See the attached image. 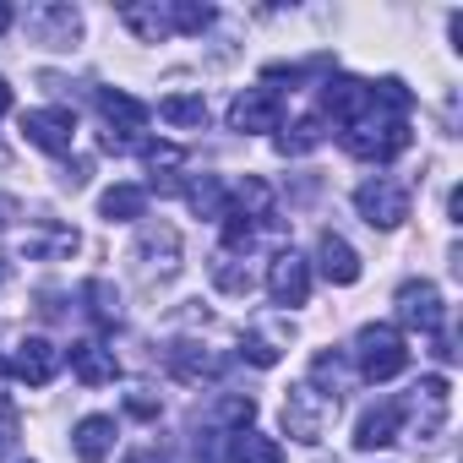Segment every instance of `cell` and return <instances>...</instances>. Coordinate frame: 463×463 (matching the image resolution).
<instances>
[{"label": "cell", "mask_w": 463, "mask_h": 463, "mask_svg": "<svg viewBox=\"0 0 463 463\" xmlns=\"http://www.w3.org/2000/svg\"><path fill=\"white\" fill-rule=\"evenodd\" d=\"M403 147H409V120L392 115V109H382L376 99H371V109L360 120L344 126V153H354L365 164H392Z\"/></svg>", "instance_id": "6da1fadb"}, {"label": "cell", "mask_w": 463, "mask_h": 463, "mask_svg": "<svg viewBox=\"0 0 463 463\" xmlns=\"http://www.w3.org/2000/svg\"><path fill=\"white\" fill-rule=\"evenodd\" d=\"M354 365H360L365 382H392V376H403V371H409V344H403V333L387 327V322L360 327V333H354Z\"/></svg>", "instance_id": "7a4b0ae2"}, {"label": "cell", "mask_w": 463, "mask_h": 463, "mask_svg": "<svg viewBox=\"0 0 463 463\" xmlns=\"http://www.w3.org/2000/svg\"><path fill=\"white\" fill-rule=\"evenodd\" d=\"M333 414H338V398L317 392L311 382H295V387L284 392V430H289L295 441H306V447H317V441L327 436Z\"/></svg>", "instance_id": "3957f363"}, {"label": "cell", "mask_w": 463, "mask_h": 463, "mask_svg": "<svg viewBox=\"0 0 463 463\" xmlns=\"http://www.w3.org/2000/svg\"><path fill=\"white\" fill-rule=\"evenodd\" d=\"M99 115H104V126H109V137H104V147H109V153H126V147H131V137L153 120V109H147L142 99L120 93V88H99Z\"/></svg>", "instance_id": "277c9868"}, {"label": "cell", "mask_w": 463, "mask_h": 463, "mask_svg": "<svg viewBox=\"0 0 463 463\" xmlns=\"http://www.w3.org/2000/svg\"><path fill=\"white\" fill-rule=\"evenodd\" d=\"M354 207H360V218H365L371 229H398V223L409 218V191L376 175V180H365V185L354 191Z\"/></svg>", "instance_id": "5b68a950"}, {"label": "cell", "mask_w": 463, "mask_h": 463, "mask_svg": "<svg viewBox=\"0 0 463 463\" xmlns=\"http://www.w3.org/2000/svg\"><path fill=\"white\" fill-rule=\"evenodd\" d=\"M441 289L430 284V279H409V284H398V322L403 327H420V333H441Z\"/></svg>", "instance_id": "8992f818"}, {"label": "cell", "mask_w": 463, "mask_h": 463, "mask_svg": "<svg viewBox=\"0 0 463 463\" xmlns=\"http://www.w3.org/2000/svg\"><path fill=\"white\" fill-rule=\"evenodd\" d=\"M23 137L39 147V153H71V142H77V115L71 109H28L23 115Z\"/></svg>", "instance_id": "52a82bcc"}, {"label": "cell", "mask_w": 463, "mask_h": 463, "mask_svg": "<svg viewBox=\"0 0 463 463\" xmlns=\"http://www.w3.org/2000/svg\"><path fill=\"white\" fill-rule=\"evenodd\" d=\"M268 295L279 300V306H306L311 300V262L300 257V251H279L273 262H268Z\"/></svg>", "instance_id": "ba28073f"}, {"label": "cell", "mask_w": 463, "mask_h": 463, "mask_svg": "<svg viewBox=\"0 0 463 463\" xmlns=\"http://www.w3.org/2000/svg\"><path fill=\"white\" fill-rule=\"evenodd\" d=\"M229 126L235 131H284V99L273 88H246L229 109Z\"/></svg>", "instance_id": "9c48e42d"}, {"label": "cell", "mask_w": 463, "mask_h": 463, "mask_svg": "<svg viewBox=\"0 0 463 463\" xmlns=\"http://www.w3.org/2000/svg\"><path fill=\"white\" fill-rule=\"evenodd\" d=\"M6 371H12L17 382H28V387H44V382H55V371H61V349H55L50 338H23V344L12 349Z\"/></svg>", "instance_id": "30bf717a"}, {"label": "cell", "mask_w": 463, "mask_h": 463, "mask_svg": "<svg viewBox=\"0 0 463 463\" xmlns=\"http://www.w3.org/2000/svg\"><path fill=\"white\" fill-rule=\"evenodd\" d=\"M61 360H71V376L82 382V387H109L115 376H120V360H115V349H104L99 338H77Z\"/></svg>", "instance_id": "8fae6325"}, {"label": "cell", "mask_w": 463, "mask_h": 463, "mask_svg": "<svg viewBox=\"0 0 463 463\" xmlns=\"http://www.w3.org/2000/svg\"><path fill=\"white\" fill-rule=\"evenodd\" d=\"M371 109V82H354V77H327L322 82V120H360Z\"/></svg>", "instance_id": "7c38bea8"}, {"label": "cell", "mask_w": 463, "mask_h": 463, "mask_svg": "<svg viewBox=\"0 0 463 463\" xmlns=\"http://www.w3.org/2000/svg\"><path fill=\"white\" fill-rule=\"evenodd\" d=\"M398 430H403V398H387V403H376V409L360 414L354 447H360V452H382V447L398 441Z\"/></svg>", "instance_id": "4fadbf2b"}, {"label": "cell", "mask_w": 463, "mask_h": 463, "mask_svg": "<svg viewBox=\"0 0 463 463\" xmlns=\"http://www.w3.org/2000/svg\"><path fill=\"white\" fill-rule=\"evenodd\" d=\"M28 33H33L39 44H50V50H66V44H77V33H82V12H77V6H33V12H28Z\"/></svg>", "instance_id": "5bb4252c"}, {"label": "cell", "mask_w": 463, "mask_h": 463, "mask_svg": "<svg viewBox=\"0 0 463 463\" xmlns=\"http://www.w3.org/2000/svg\"><path fill=\"white\" fill-rule=\"evenodd\" d=\"M164 365H169L175 382H191V387H202V382L218 376V354H207V349L191 344V338H175V344L164 349Z\"/></svg>", "instance_id": "9a60e30c"}, {"label": "cell", "mask_w": 463, "mask_h": 463, "mask_svg": "<svg viewBox=\"0 0 463 463\" xmlns=\"http://www.w3.org/2000/svg\"><path fill=\"white\" fill-rule=\"evenodd\" d=\"M120 23H126L142 44H164V39H175L169 0H164V6H158V0H126V6H120Z\"/></svg>", "instance_id": "2e32d148"}, {"label": "cell", "mask_w": 463, "mask_h": 463, "mask_svg": "<svg viewBox=\"0 0 463 463\" xmlns=\"http://www.w3.org/2000/svg\"><path fill=\"white\" fill-rule=\"evenodd\" d=\"M317 262H322V279H327V284H338V289L360 284V251H354L344 235H333V229L317 241Z\"/></svg>", "instance_id": "e0dca14e"}, {"label": "cell", "mask_w": 463, "mask_h": 463, "mask_svg": "<svg viewBox=\"0 0 463 463\" xmlns=\"http://www.w3.org/2000/svg\"><path fill=\"white\" fill-rule=\"evenodd\" d=\"M71 447H77L82 463H104V458L115 452V420H109V414H88V420H77Z\"/></svg>", "instance_id": "ac0fdd59"}, {"label": "cell", "mask_w": 463, "mask_h": 463, "mask_svg": "<svg viewBox=\"0 0 463 463\" xmlns=\"http://www.w3.org/2000/svg\"><path fill=\"white\" fill-rule=\"evenodd\" d=\"M99 213H104L109 223H137V218L147 213V191L131 185V180H120V185H109V191L99 196Z\"/></svg>", "instance_id": "d6986e66"}, {"label": "cell", "mask_w": 463, "mask_h": 463, "mask_svg": "<svg viewBox=\"0 0 463 463\" xmlns=\"http://www.w3.org/2000/svg\"><path fill=\"white\" fill-rule=\"evenodd\" d=\"M229 213H241V218H251V223H273V185L268 180H257V175H246L241 185H235V207Z\"/></svg>", "instance_id": "ffe728a7"}, {"label": "cell", "mask_w": 463, "mask_h": 463, "mask_svg": "<svg viewBox=\"0 0 463 463\" xmlns=\"http://www.w3.org/2000/svg\"><path fill=\"white\" fill-rule=\"evenodd\" d=\"M229 458L235 463H284V447L273 441V436H262V430H235L229 436Z\"/></svg>", "instance_id": "44dd1931"}, {"label": "cell", "mask_w": 463, "mask_h": 463, "mask_svg": "<svg viewBox=\"0 0 463 463\" xmlns=\"http://www.w3.org/2000/svg\"><path fill=\"white\" fill-rule=\"evenodd\" d=\"M158 120L164 126H180V131H202L207 126V104H202V93H169L158 104Z\"/></svg>", "instance_id": "7402d4cb"}, {"label": "cell", "mask_w": 463, "mask_h": 463, "mask_svg": "<svg viewBox=\"0 0 463 463\" xmlns=\"http://www.w3.org/2000/svg\"><path fill=\"white\" fill-rule=\"evenodd\" d=\"M322 137H327V120H322V115H306V120H295L289 131H279L273 142H279V153H284V158H300V153L322 147Z\"/></svg>", "instance_id": "603a6c76"}, {"label": "cell", "mask_w": 463, "mask_h": 463, "mask_svg": "<svg viewBox=\"0 0 463 463\" xmlns=\"http://www.w3.org/2000/svg\"><path fill=\"white\" fill-rule=\"evenodd\" d=\"M185 202H191V213H196V218H223V213H229V191H223L213 175L191 180V185H185Z\"/></svg>", "instance_id": "cb8c5ba5"}, {"label": "cell", "mask_w": 463, "mask_h": 463, "mask_svg": "<svg viewBox=\"0 0 463 463\" xmlns=\"http://www.w3.org/2000/svg\"><path fill=\"white\" fill-rule=\"evenodd\" d=\"M311 387L327 392V398H338V392L349 387V371H344V354H338V349H322V354L311 360Z\"/></svg>", "instance_id": "d4e9b609"}, {"label": "cell", "mask_w": 463, "mask_h": 463, "mask_svg": "<svg viewBox=\"0 0 463 463\" xmlns=\"http://www.w3.org/2000/svg\"><path fill=\"white\" fill-rule=\"evenodd\" d=\"M82 300H88V317H93L99 327H115V322H120V295H115L104 279H88V284H82Z\"/></svg>", "instance_id": "484cf974"}, {"label": "cell", "mask_w": 463, "mask_h": 463, "mask_svg": "<svg viewBox=\"0 0 463 463\" xmlns=\"http://www.w3.org/2000/svg\"><path fill=\"white\" fill-rule=\"evenodd\" d=\"M169 23H175V33H207L213 28V6H196V0H169Z\"/></svg>", "instance_id": "4316f807"}, {"label": "cell", "mask_w": 463, "mask_h": 463, "mask_svg": "<svg viewBox=\"0 0 463 463\" xmlns=\"http://www.w3.org/2000/svg\"><path fill=\"white\" fill-rule=\"evenodd\" d=\"M23 246H28L33 257H55V251L71 257V251H77V229H44V235H28Z\"/></svg>", "instance_id": "83f0119b"}, {"label": "cell", "mask_w": 463, "mask_h": 463, "mask_svg": "<svg viewBox=\"0 0 463 463\" xmlns=\"http://www.w3.org/2000/svg\"><path fill=\"white\" fill-rule=\"evenodd\" d=\"M213 284H218L223 295H246V289H251V273H241L229 257H218V262H213Z\"/></svg>", "instance_id": "f1b7e54d"}, {"label": "cell", "mask_w": 463, "mask_h": 463, "mask_svg": "<svg viewBox=\"0 0 463 463\" xmlns=\"http://www.w3.org/2000/svg\"><path fill=\"white\" fill-rule=\"evenodd\" d=\"M142 158H147L153 169H180V164H185V153H180L175 142H142Z\"/></svg>", "instance_id": "f546056e"}, {"label": "cell", "mask_w": 463, "mask_h": 463, "mask_svg": "<svg viewBox=\"0 0 463 463\" xmlns=\"http://www.w3.org/2000/svg\"><path fill=\"white\" fill-rule=\"evenodd\" d=\"M241 354H246L251 365H262V371H268V365H279V349H273L268 338H241Z\"/></svg>", "instance_id": "4dcf8cb0"}, {"label": "cell", "mask_w": 463, "mask_h": 463, "mask_svg": "<svg viewBox=\"0 0 463 463\" xmlns=\"http://www.w3.org/2000/svg\"><path fill=\"white\" fill-rule=\"evenodd\" d=\"M126 409H131L137 420H153V414H158V398H147V392H131V398H126Z\"/></svg>", "instance_id": "1f68e13d"}, {"label": "cell", "mask_w": 463, "mask_h": 463, "mask_svg": "<svg viewBox=\"0 0 463 463\" xmlns=\"http://www.w3.org/2000/svg\"><path fill=\"white\" fill-rule=\"evenodd\" d=\"M126 463H169L158 447H137V452H126Z\"/></svg>", "instance_id": "d6a6232c"}, {"label": "cell", "mask_w": 463, "mask_h": 463, "mask_svg": "<svg viewBox=\"0 0 463 463\" xmlns=\"http://www.w3.org/2000/svg\"><path fill=\"white\" fill-rule=\"evenodd\" d=\"M66 185H88V164H82V158H77V164L66 169Z\"/></svg>", "instance_id": "836d02e7"}, {"label": "cell", "mask_w": 463, "mask_h": 463, "mask_svg": "<svg viewBox=\"0 0 463 463\" xmlns=\"http://www.w3.org/2000/svg\"><path fill=\"white\" fill-rule=\"evenodd\" d=\"M12 23H17V12H12V6H6V0H0V33H6V28H12Z\"/></svg>", "instance_id": "e575fe53"}, {"label": "cell", "mask_w": 463, "mask_h": 463, "mask_svg": "<svg viewBox=\"0 0 463 463\" xmlns=\"http://www.w3.org/2000/svg\"><path fill=\"white\" fill-rule=\"evenodd\" d=\"M12 109V88H6V77H0V115Z\"/></svg>", "instance_id": "d590c367"}, {"label": "cell", "mask_w": 463, "mask_h": 463, "mask_svg": "<svg viewBox=\"0 0 463 463\" xmlns=\"http://www.w3.org/2000/svg\"><path fill=\"white\" fill-rule=\"evenodd\" d=\"M0 279H6V257H0Z\"/></svg>", "instance_id": "8d00e7d4"}]
</instances>
